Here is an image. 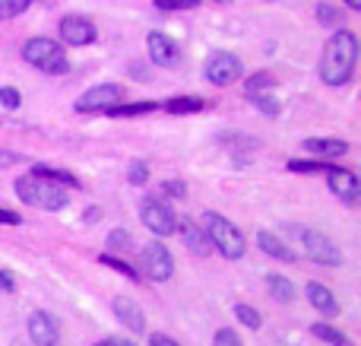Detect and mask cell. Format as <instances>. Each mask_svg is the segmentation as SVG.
Returning a JSON list of instances; mask_svg holds the SVG:
<instances>
[{"instance_id": "obj_1", "label": "cell", "mask_w": 361, "mask_h": 346, "mask_svg": "<svg viewBox=\"0 0 361 346\" xmlns=\"http://www.w3.org/2000/svg\"><path fill=\"white\" fill-rule=\"evenodd\" d=\"M358 64V35L349 29H339L330 35L320 54V80L326 86H345Z\"/></svg>"}, {"instance_id": "obj_2", "label": "cell", "mask_w": 361, "mask_h": 346, "mask_svg": "<svg viewBox=\"0 0 361 346\" xmlns=\"http://www.w3.org/2000/svg\"><path fill=\"white\" fill-rule=\"evenodd\" d=\"M206 232V239L212 241V248H216L219 254H222L225 261H241L244 251H247V241H244L241 229L235 226V222H228L222 213H216V210H206L203 213V226H200Z\"/></svg>"}, {"instance_id": "obj_3", "label": "cell", "mask_w": 361, "mask_h": 346, "mask_svg": "<svg viewBox=\"0 0 361 346\" xmlns=\"http://www.w3.org/2000/svg\"><path fill=\"white\" fill-rule=\"evenodd\" d=\"M16 194H19V201H23L25 207H38V210H63L70 203L67 188L51 184V181L35 178V175L16 178Z\"/></svg>"}, {"instance_id": "obj_4", "label": "cell", "mask_w": 361, "mask_h": 346, "mask_svg": "<svg viewBox=\"0 0 361 346\" xmlns=\"http://www.w3.org/2000/svg\"><path fill=\"white\" fill-rule=\"evenodd\" d=\"M23 57H25V64H32L35 70H42L48 76H63L70 70L67 51L54 38H29L23 44Z\"/></svg>"}, {"instance_id": "obj_5", "label": "cell", "mask_w": 361, "mask_h": 346, "mask_svg": "<svg viewBox=\"0 0 361 346\" xmlns=\"http://www.w3.org/2000/svg\"><path fill=\"white\" fill-rule=\"evenodd\" d=\"M140 220H143V226L149 229L152 235H159V239L175 235V229H178L175 210H171L162 197H143V203H140Z\"/></svg>"}, {"instance_id": "obj_6", "label": "cell", "mask_w": 361, "mask_h": 346, "mask_svg": "<svg viewBox=\"0 0 361 346\" xmlns=\"http://www.w3.org/2000/svg\"><path fill=\"white\" fill-rule=\"evenodd\" d=\"M124 99V86L118 83H102V86H92L89 93H82L76 99V112L80 114H89V112H108V108L121 105Z\"/></svg>"}, {"instance_id": "obj_7", "label": "cell", "mask_w": 361, "mask_h": 346, "mask_svg": "<svg viewBox=\"0 0 361 346\" xmlns=\"http://www.w3.org/2000/svg\"><path fill=\"white\" fill-rule=\"evenodd\" d=\"M143 273L152 283H165L175 273V258H171V251L159 239L143 248Z\"/></svg>"}, {"instance_id": "obj_8", "label": "cell", "mask_w": 361, "mask_h": 346, "mask_svg": "<svg viewBox=\"0 0 361 346\" xmlns=\"http://www.w3.org/2000/svg\"><path fill=\"white\" fill-rule=\"evenodd\" d=\"M241 73H244V64H241V57L231 54V51H216V54L206 61V80L216 83V86H228V83H235Z\"/></svg>"}, {"instance_id": "obj_9", "label": "cell", "mask_w": 361, "mask_h": 346, "mask_svg": "<svg viewBox=\"0 0 361 346\" xmlns=\"http://www.w3.org/2000/svg\"><path fill=\"white\" fill-rule=\"evenodd\" d=\"M301 241H305V251L311 254V261H317V264H324V267L343 264V251L324 232H317V229H301Z\"/></svg>"}, {"instance_id": "obj_10", "label": "cell", "mask_w": 361, "mask_h": 346, "mask_svg": "<svg viewBox=\"0 0 361 346\" xmlns=\"http://www.w3.org/2000/svg\"><path fill=\"white\" fill-rule=\"evenodd\" d=\"M326 181H330V191L339 197L343 203H349V207H358L361 201V181L355 172L343 169V165H330V172H326Z\"/></svg>"}, {"instance_id": "obj_11", "label": "cell", "mask_w": 361, "mask_h": 346, "mask_svg": "<svg viewBox=\"0 0 361 346\" xmlns=\"http://www.w3.org/2000/svg\"><path fill=\"white\" fill-rule=\"evenodd\" d=\"M99 38V29L89 16H63L61 19V42L82 48V44H92Z\"/></svg>"}, {"instance_id": "obj_12", "label": "cell", "mask_w": 361, "mask_h": 346, "mask_svg": "<svg viewBox=\"0 0 361 346\" xmlns=\"http://www.w3.org/2000/svg\"><path fill=\"white\" fill-rule=\"evenodd\" d=\"M146 48H149V61L156 64V67H178L180 64V44L175 38L162 35V32H149V38H146Z\"/></svg>"}, {"instance_id": "obj_13", "label": "cell", "mask_w": 361, "mask_h": 346, "mask_svg": "<svg viewBox=\"0 0 361 346\" xmlns=\"http://www.w3.org/2000/svg\"><path fill=\"white\" fill-rule=\"evenodd\" d=\"M29 337L35 346H61V328H57V321L48 311H32Z\"/></svg>"}, {"instance_id": "obj_14", "label": "cell", "mask_w": 361, "mask_h": 346, "mask_svg": "<svg viewBox=\"0 0 361 346\" xmlns=\"http://www.w3.org/2000/svg\"><path fill=\"white\" fill-rule=\"evenodd\" d=\"M111 309H114V318H118L127 330H133V334H143L146 330V315L140 311L137 302H130V299H124V296H114Z\"/></svg>"}, {"instance_id": "obj_15", "label": "cell", "mask_w": 361, "mask_h": 346, "mask_svg": "<svg viewBox=\"0 0 361 346\" xmlns=\"http://www.w3.org/2000/svg\"><path fill=\"white\" fill-rule=\"evenodd\" d=\"M178 229H180V239H184V248H190L197 258H209V254L216 251L212 241L206 239V232L193 220H178Z\"/></svg>"}, {"instance_id": "obj_16", "label": "cell", "mask_w": 361, "mask_h": 346, "mask_svg": "<svg viewBox=\"0 0 361 346\" xmlns=\"http://www.w3.org/2000/svg\"><path fill=\"white\" fill-rule=\"evenodd\" d=\"M305 292H307V302H311L314 309H317L324 318H336V315H339V302H336V296H333V292L326 290L324 283H317V280H311Z\"/></svg>"}, {"instance_id": "obj_17", "label": "cell", "mask_w": 361, "mask_h": 346, "mask_svg": "<svg viewBox=\"0 0 361 346\" xmlns=\"http://www.w3.org/2000/svg\"><path fill=\"white\" fill-rule=\"evenodd\" d=\"M257 245H260V251H263V254H269V258L286 261V264H295V251L279 239V235H273V232H260V235H257Z\"/></svg>"}, {"instance_id": "obj_18", "label": "cell", "mask_w": 361, "mask_h": 346, "mask_svg": "<svg viewBox=\"0 0 361 346\" xmlns=\"http://www.w3.org/2000/svg\"><path fill=\"white\" fill-rule=\"evenodd\" d=\"M301 146H305L307 153H314V156H324V159H336V156H345V153H349V143H345V140H326V137H311Z\"/></svg>"}, {"instance_id": "obj_19", "label": "cell", "mask_w": 361, "mask_h": 346, "mask_svg": "<svg viewBox=\"0 0 361 346\" xmlns=\"http://www.w3.org/2000/svg\"><path fill=\"white\" fill-rule=\"evenodd\" d=\"M29 175L44 178V181H51V184H61V188H82L76 175H70V172H63V169H51V165H32Z\"/></svg>"}, {"instance_id": "obj_20", "label": "cell", "mask_w": 361, "mask_h": 346, "mask_svg": "<svg viewBox=\"0 0 361 346\" xmlns=\"http://www.w3.org/2000/svg\"><path fill=\"white\" fill-rule=\"evenodd\" d=\"M165 112H171V114H197V112H203V108H209L200 95H175V99H169L165 102Z\"/></svg>"}, {"instance_id": "obj_21", "label": "cell", "mask_w": 361, "mask_h": 346, "mask_svg": "<svg viewBox=\"0 0 361 346\" xmlns=\"http://www.w3.org/2000/svg\"><path fill=\"white\" fill-rule=\"evenodd\" d=\"M159 102H127V105H114L108 108L105 114H111V118H140V114H152L159 112Z\"/></svg>"}, {"instance_id": "obj_22", "label": "cell", "mask_w": 361, "mask_h": 346, "mask_svg": "<svg viewBox=\"0 0 361 346\" xmlns=\"http://www.w3.org/2000/svg\"><path fill=\"white\" fill-rule=\"evenodd\" d=\"M269 89H276V76L269 73V70H257V73H250L247 83H244L247 99H254V95H267Z\"/></svg>"}, {"instance_id": "obj_23", "label": "cell", "mask_w": 361, "mask_h": 346, "mask_svg": "<svg viewBox=\"0 0 361 346\" xmlns=\"http://www.w3.org/2000/svg\"><path fill=\"white\" fill-rule=\"evenodd\" d=\"M267 290L276 302H295V286L288 283L282 273H269L267 277Z\"/></svg>"}, {"instance_id": "obj_24", "label": "cell", "mask_w": 361, "mask_h": 346, "mask_svg": "<svg viewBox=\"0 0 361 346\" xmlns=\"http://www.w3.org/2000/svg\"><path fill=\"white\" fill-rule=\"evenodd\" d=\"M311 337H317V340H324V343H330V346H355V343L349 340V337L343 334V330L330 328V324H314V328H311Z\"/></svg>"}, {"instance_id": "obj_25", "label": "cell", "mask_w": 361, "mask_h": 346, "mask_svg": "<svg viewBox=\"0 0 361 346\" xmlns=\"http://www.w3.org/2000/svg\"><path fill=\"white\" fill-rule=\"evenodd\" d=\"M235 318L244 324V328H250V330H260V324H263L260 311H257L254 305H247V302H238L235 305Z\"/></svg>"}, {"instance_id": "obj_26", "label": "cell", "mask_w": 361, "mask_h": 346, "mask_svg": "<svg viewBox=\"0 0 361 346\" xmlns=\"http://www.w3.org/2000/svg\"><path fill=\"white\" fill-rule=\"evenodd\" d=\"M99 264H105V267H111V270H118V273H124L127 280H133V283H137L140 280V270L133 264H124V261L121 258H114V254H102L99 258Z\"/></svg>"}, {"instance_id": "obj_27", "label": "cell", "mask_w": 361, "mask_h": 346, "mask_svg": "<svg viewBox=\"0 0 361 346\" xmlns=\"http://www.w3.org/2000/svg\"><path fill=\"white\" fill-rule=\"evenodd\" d=\"M330 165L333 162H324V159H292V162H288V169L292 172H330Z\"/></svg>"}, {"instance_id": "obj_28", "label": "cell", "mask_w": 361, "mask_h": 346, "mask_svg": "<svg viewBox=\"0 0 361 346\" xmlns=\"http://www.w3.org/2000/svg\"><path fill=\"white\" fill-rule=\"evenodd\" d=\"M35 0H0V19H16L19 13H25Z\"/></svg>"}, {"instance_id": "obj_29", "label": "cell", "mask_w": 361, "mask_h": 346, "mask_svg": "<svg viewBox=\"0 0 361 346\" xmlns=\"http://www.w3.org/2000/svg\"><path fill=\"white\" fill-rule=\"evenodd\" d=\"M317 19H320L324 25H330V29L343 25V13H339L336 6H330V4H320V6H317Z\"/></svg>"}, {"instance_id": "obj_30", "label": "cell", "mask_w": 361, "mask_h": 346, "mask_svg": "<svg viewBox=\"0 0 361 346\" xmlns=\"http://www.w3.org/2000/svg\"><path fill=\"white\" fill-rule=\"evenodd\" d=\"M250 102H254V105L260 108V112L267 114V118H279V108H282V105H279L276 99H269V95H254Z\"/></svg>"}, {"instance_id": "obj_31", "label": "cell", "mask_w": 361, "mask_h": 346, "mask_svg": "<svg viewBox=\"0 0 361 346\" xmlns=\"http://www.w3.org/2000/svg\"><path fill=\"white\" fill-rule=\"evenodd\" d=\"M212 346H244V343H241V337H238L235 330L222 328L216 337H212Z\"/></svg>"}, {"instance_id": "obj_32", "label": "cell", "mask_w": 361, "mask_h": 346, "mask_svg": "<svg viewBox=\"0 0 361 346\" xmlns=\"http://www.w3.org/2000/svg\"><path fill=\"white\" fill-rule=\"evenodd\" d=\"M159 10H193L200 6V0H156Z\"/></svg>"}, {"instance_id": "obj_33", "label": "cell", "mask_w": 361, "mask_h": 346, "mask_svg": "<svg viewBox=\"0 0 361 346\" xmlns=\"http://www.w3.org/2000/svg\"><path fill=\"white\" fill-rule=\"evenodd\" d=\"M127 178H130V184H146V178H149V165H146V162H133L130 172H127Z\"/></svg>"}, {"instance_id": "obj_34", "label": "cell", "mask_w": 361, "mask_h": 346, "mask_svg": "<svg viewBox=\"0 0 361 346\" xmlns=\"http://www.w3.org/2000/svg\"><path fill=\"white\" fill-rule=\"evenodd\" d=\"M19 102H23V99H19L16 89H13V86H0V105H4V108H19Z\"/></svg>"}, {"instance_id": "obj_35", "label": "cell", "mask_w": 361, "mask_h": 346, "mask_svg": "<svg viewBox=\"0 0 361 346\" xmlns=\"http://www.w3.org/2000/svg\"><path fill=\"white\" fill-rule=\"evenodd\" d=\"M162 191H165L169 197H184V194H187V184L178 181V178H169V181L162 184Z\"/></svg>"}, {"instance_id": "obj_36", "label": "cell", "mask_w": 361, "mask_h": 346, "mask_svg": "<svg viewBox=\"0 0 361 346\" xmlns=\"http://www.w3.org/2000/svg\"><path fill=\"white\" fill-rule=\"evenodd\" d=\"M108 245L111 248H127L130 245V239H127L124 229H114V232H108Z\"/></svg>"}, {"instance_id": "obj_37", "label": "cell", "mask_w": 361, "mask_h": 346, "mask_svg": "<svg viewBox=\"0 0 361 346\" xmlns=\"http://www.w3.org/2000/svg\"><path fill=\"white\" fill-rule=\"evenodd\" d=\"M0 222H4V226H19V222H23V216L13 213V210H4V207H0Z\"/></svg>"}, {"instance_id": "obj_38", "label": "cell", "mask_w": 361, "mask_h": 346, "mask_svg": "<svg viewBox=\"0 0 361 346\" xmlns=\"http://www.w3.org/2000/svg\"><path fill=\"white\" fill-rule=\"evenodd\" d=\"M0 290H4V292H13V290H16V277H13L10 270H0Z\"/></svg>"}, {"instance_id": "obj_39", "label": "cell", "mask_w": 361, "mask_h": 346, "mask_svg": "<svg viewBox=\"0 0 361 346\" xmlns=\"http://www.w3.org/2000/svg\"><path fill=\"white\" fill-rule=\"evenodd\" d=\"M149 346H180V343L171 340V337H165V334H152L149 337Z\"/></svg>"}, {"instance_id": "obj_40", "label": "cell", "mask_w": 361, "mask_h": 346, "mask_svg": "<svg viewBox=\"0 0 361 346\" xmlns=\"http://www.w3.org/2000/svg\"><path fill=\"white\" fill-rule=\"evenodd\" d=\"M16 153H6V150H0V169H4V165H10V162H16Z\"/></svg>"}, {"instance_id": "obj_41", "label": "cell", "mask_w": 361, "mask_h": 346, "mask_svg": "<svg viewBox=\"0 0 361 346\" xmlns=\"http://www.w3.org/2000/svg\"><path fill=\"white\" fill-rule=\"evenodd\" d=\"M108 346H137L133 340H124V337H114V340H108Z\"/></svg>"}, {"instance_id": "obj_42", "label": "cell", "mask_w": 361, "mask_h": 346, "mask_svg": "<svg viewBox=\"0 0 361 346\" xmlns=\"http://www.w3.org/2000/svg\"><path fill=\"white\" fill-rule=\"evenodd\" d=\"M345 6H352V10H361V0H345Z\"/></svg>"}, {"instance_id": "obj_43", "label": "cell", "mask_w": 361, "mask_h": 346, "mask_svg": "<svg viewBox=\"0 0 361 346\" xmlns=\"http://www.w3.org/2000/svg\"><path fill=\"white\" fill-rule=\"evenodd\" d=\"M95 346H108V340H105V343H95Z\"/></svg>"}, {"instance_id": "obj_44", "label": "cell", "mask_w": 361, "mask_h": 346, "mask_svg": "<svg viewBox=\"0 0 361 346\" xmlns=\"http://www.w3.org/2000/svg\"><path fill=\"white\" fill-rule=\"evenodd\" d=\"M219 4H225V0H219Z\"/></svg>"}, {"instance_id": "obj_45", "label": "cell", "mask_w": 361, "mask_h": 346, "mask_svg": "<svg viewBox=\"0 0 361 346\" xmlns=\"http://www.w3.org/2000/svg\"><path fill=\"white\" fill-rule=\"evenodd\" d=\"M44 4H51V0H44Z\"/></svg>"}]
</instances>
